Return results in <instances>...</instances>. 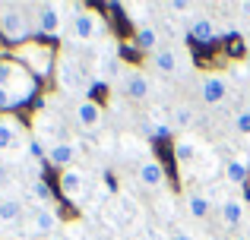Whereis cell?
<instances>
[{
	"instance_id": "cell-22",
	"label": "cell",
	"mask_w": 250,
	"mask_h": 240,
	"mask_svg": "<svg viewBox=\"0 0 250 240\" xmlns=\"http://www.w3.org/2000/svg\"><path fill=\"white\" fill-rule=\"evenodd\" d=\"M234 129H238L241 136H250V108H244V111L234 114Z\"/></svg>"
},
{
	"instance_id": "cell-29",
	"label": "cell",
	"mask_w": 250,
	"mask_h": 240,
	"mask_svg": "<svg viewBox=\"0 0 250 240\" xmlns=\"http://www.w3.org/2000/svg\"><path fill=\"white\" fill-rule=\"evenodd\" d=\"M244 10H247V13H250V3H244Z\"/></svg>"
},
{
	"instance_id": "cell-5",
	"label": "cell",
	"mask_w": 250,
	"mask_h": 240,
	"mask_svg": "<svg viewBox=\"0 0 250 240\" xmlns=\"http://www.w3.org/2000/svg\"><path fill=\"white\" fill-rule=\"evenodd\" d=\"M76 155H80V146L70 142V139H57L54 146L48 148V161H51V165H57V167H63V171L76 161Z\"/></svg>"
},
{
	"instance_id": "cell-30",
	"label": "cell",
	"mask_w": 250,
	"mask_h": 240,
	"mask_svg": "<svg viewBox=\"0 0 250 240\" xmlns=\"http://www.w3.org/2000/svg\"><path fill=\"white\" fill-rule=\"evenodd\" d=\"M209 240H219V237H209Z\"/></svg>"
},
{
	"instance_id": "cell-21",
	"label": "cell",
	"mask_w": 250,
	"mask_h": 240,
	"mask_svg": "<svg viewBox=\"0 0 250 240\" xmlns=\"http://www.w3.org/2000/svg\"><path fill=\"white\" fill-rule=\"evenodd\" d=\"M174 158L184 161V165H187V161H193L196 158V142L193 139H177L174 142Z\"/></svg>"
},
{
	"instance_id": "cell-16",
	"label": "cell",
	"mask_w": 250,
	"mask_h": 240,
	"mask_svg": "<svg viewBox=\"0 0 250 240\" xmlns=\"http://www.w3.org/2000/svg\"><path fill=\"white\" fill-rule=\"evenodd\" d=\"M152 67L159 70V73H165V76H171V73H177V54L171 48H159L152 54Z\"/></svg>"
},
{
	"instance_id": "cell-8",
	"label": "cell",
	"mask_w": 250,
	"mask_h": 240,
	"mask_svg": "<svg viewBox=\"0 0 250 240\" xmlns=\"http://www.w3.org/2000/svg\"><path fill=\"white\" fill-rule=\"evenodd\" d=\"M38 32L42 35H57L61 32V6L57 3L38 6Z\"/></svg>"
},
{
	"instance_id": "cell-2",
	"label": "cell",
	"mask_w": 250,
	"mask_h": 240,
	"mask_svg": "<svg viewBox=\"0 0 250 240\" xmlns=\"http://www.w3.org/2000/svg\"><path fill=\"white\" fill-rule=\"evenodd\" d=\"M121 86H124V95L130 101H146L149 92H152V82H149V76L143 70H127L121 76Z\"/></svg>"
},
{
	"instance_id": "cell-12",
	"label": "cell",
	"mask_w": 250,
	"mask_h": 240,
	"mask_svg": "<svg viewBox=\"0 0 250 240\" xmlns=\"http://www.w3.org/2000/svg\"><path fill=\"white\" fill-rule=\"evenodd\" d=\"M244 218H247V205L241 203L238 196H231V199H225V203H222V222H225L228 228H238Z\"/></svg>"
},
{
	"instance_id": "cell-28",
	"label": "cell",
	"mask_w": 250,
	"mask_h": 240,
	"mask_svg": "<svg viewBox=\"0 0 250 240\" xmlns=\"http://www.w3.org/2000/svg\"><path fill=\"white\" fill-rule=\"evenodd\" d=\"M149 240H162V237H159V234H152V237H149Z\"/></svg>"
},
{
	"instance_id": "cell-15",
	"label": "cell",
	"mask_w": 250,
	"mask_h": 240,
	"mask_svg": "<svg viewBox=\"0 0 250 240\" xmlns=\"http://www.w3.org/2000/svg\"><path fill=\"white\" fill-rule=\"evenodd\" d=\"M22 218V203L16 196H0V224H13Z\"/></svg>"
},
{
	"instance_id": "cell-27",
	"label": "cell",
	"mask_w": 250,
	"mask_h": 240,
	"mask_svg": "<svg viewBox=\"0 0 250 240\" xmlns=\"http://www.w3.org/2000/svg\"><path fill=\"white\" fill-rule=\"evenodd\" d=\"M234 240H250V237H247V234H241V237H234Z\"/></svg>"
},
{
	"instance_id": "cell-10",
	"label": "cell",
	"mask_w": 250,
	"mask_h": 240,
	"mask_svg": "<svg viewBox=\"0 0 250 240\" xmlns=\"http://www.w3.org/2000/svg\"><path fill=\"white\" fill-rule=\"evenodd\" d=\"M73 117H76V123H80L83 129H92V127H98L102 123V108L95 105V101H80L76 105V111H73Z\"/></svg>"
},
{
	"instance_id": "cell-6",
	"label": "cell",
	"mask_w": 250,
	"mask_h": 240,
	"mask_svg": "<svg viewBox=\"0 0 250 240\" xmlns=\"http://www.w3.org/2000/svg\"><path fill=\"white\" fill-rule=\"evenodd\" d=\"M83 190H85V174L80 167H67V171L61 174V193L67 199H80Z\"/></svg>"
},
{
	"instance_id": "cell-31",
	"label": "cell",
	"mask_w": 250,
	"mask_h": 240,
	"mask_svg": "<svg viewBox=\"0 0 250 240\" xmlns=\"http://www.w3.org/2000/svg\"><path fill=\"white\" fill-rule=\"evenodd\" d=\"M247 237H250V234H247Z\"/></svg>"
},
{
	"instance_id": "cell-19",
	"label": "cell",
	"mask_w": 250,
	"mask_h": 240,
	"mask_svg": "<svg viewBox=\"0 0 250 240\" xmlns=\"http://www.w3.org/2000/svg\"><path fill=\"white\" fill-rule=\"evenodd\" d=\"M32 228L38 231V234H51V231L57 228V215L51 209H38L35 212V222H32Z\"/></svg>"
},
{
	"instance_id": "cell-18",
	"label": "cell",
	"mask_w": 250,
	"mask_h": 240,
	"mask_svg": "<svg viewBox=\"0 0 250 240\" xmlns=\"http://www.w3.org/2000/svg\"><path fill=\"white\" fill-rule=\"evenodd\" d=\"M247 174H250V167H247V161H241V158H234V161H228V165H225V180H228V184H234V186L244 184Z\"/></svg>"
},
{
	"instance_id": "cell-1",
	"label": "cell",
	"mask_w": 250,
	"mask_h": 240,
	"mask_svg": "<svg viewBox=\"0 0 250 240\" xmlns=\"http://www.w3.org/2000/svg\"><path fill=\"white\" fill-rule=\"evenodd\" d=\"M0 35H3L10 44L29 41V35H32L29 16H25L19 6H6V10H0Z\"/></svg>"
},
{
	"instance_id": "cell-23",
	"label": "cell",
	"mask_w": 250,
	"mask_h": 240,
	"mask_svg": "<svg viewBox=\"0 0 250 240\" xmlns=\"http://www.w3.org/2000/svg\"><path fill=\"white\" fill-rule=\"evenodd\" d=\"M32 196H35L38 203H51V186L44 184V180H35V184H32Z\"/></svg>"
},
{
	"instance_id": "cell-7",
	"label": "cell",
	"mask_w": 250,
	"mask_h": 240,
	"mask_svg": "<svg viewBox=\"0 0 250 240\" xmlns=\"http://www.w3.org/2000/svg\"><path fill=\"white\" fill-rule=\"evenodd\" d=\"M200 95H203V101H206V105H219V101L228 95V82L222 79V76H203Z\"/></svg>"
},
{
	"instance_id": "cell-3",
	"label": "cell",
	"mask_w": 250,
	"mask_h": 240,
	"mask_svg": "<svg viewBox=\"0 0 250 240\" xmlns=\"http://www.w3.org/2000/svg\"><path fill=\"white\" fill-rule=\"evenodd\" d=\"M102 32H104V22L92 10H80L73 16V38H80V41H92V38H98Z\"/></svg>"
},
{
	"instance_id": "cell-9",
	"label": "cell",
	"mask_w": 250,
	"mask_h": 240,
	"mask_svg": "<svg viewBox=\"0 0 250 240\" xmlns=\"http://www.w3.org/2000/svg\"><path fill=\"white\" fill-rule=\"evenodd\" d=\"M22 142V127L13 117H0V152H10Z\"/></svg>"
},
{
	"instance_id": "cell-13",
	"label": "cell",
	"mask_w": 250,
	"mask_h": 240,
	"mask_svg": "<svg viewBox=\"0 0 250 240\" xmlns=\"http://www.w3.org/2000/svg\"><path fill=\"white\" fill-rule=\"evenodd\" d=\"M140 184L143 186H162L165 184V167L159 165V161H143L140 165Z\"/></svg>"
},
{
	"instance_id": "cell-11",
	"label": "cell",
	"mask_w": 250,
	"mask_h": 240,
	"mask_svg": "<svg viewBox=\"0 0 250 240\" xmlns=\"http://www.w3.org/2000/svg\"><path fill=\"white\" fill-rule=\"evenodd\" d=\"M190 38L200 44H212L215 41V22L212 16H193V22H190Z\"/></svg>"
},
{
	"instance_id": "cell-20",
	"label": "cell",
	"mask_w": 250,
	"mask_h": 240,
	"mask_svg": "<svg viewBox=\"0 0 250 240\" xmlns=\"http://www.w3.org/2000/svg\"><path fill=\"white\" fill-rule=\"evenodd\" d=\"M19 76H22V70H19L13 60H0V89H10Z\"/></svg>"
},
{
	"instance_id": "cell-26",
	"label": "cell",
	"mask_w": 250,
	"mask_h": 240,
	"mask_svg": "<svg viewBox=\"0 0 250 240\" xmlns=\"http://www.w3.org/2000/svg\"><path fill=\"white\" fill-rule=\"evenodd\" d=\"M171 240H193V237H190V234H187V231H177V234H174V237H171Z\"/></svg>"
},
{
	"instance_id": "cell-4",
	"label": "cell",
	"mask_w": 250,
	"mask_h": 240,
	"mask_svg": "<svg viewBox=\"0 0 250 240\" xmlns=\"http://www.w3.org/2000/svg\"><path fill=\"white\" fill-rule=\"evenodd\" d=\"M57 76H61V86L67 89V92H85V89H89V82H85V73L80 70V63H70L67 57L61 60Z\"/></svg>"
},
{
	"instance_id": "cell-25",
	"label": "cell",
	"mask_w": 250,
	"mask_h": 240,
	"mask_svg": "<svg viewBox=\"0 0 250 240\" xmlns=\"http://www.w3.org/2000/svg\"><path fill=\"white\" fill-rule=\"evenodd\" d=\"M29 155H35V158H42V155H44V158H48V152L38 146V139H32V142H29Z\"/></svg>"
},
{
	"instance_id": "cell-14",
	"label": "cell",
	"mask_w": 250,
	"mask_h": 240,
	"mask_svg": "<svg viewBox=\"0 0 250 240\" xmlns=\"http://www.w3.org/2000/svg\"><path fill=\"white\" fill-rule=\"evenodd\" d=\"M133 41H136V48H140V51L155 54V51H159V29H152V25H140L136 35H133Z\"/></svg>"
},
{
	"instance_id": "cell-17",
	"label": "cell",
	"mask_w": 250,
	"mask_h": 240,
	"mask_svg": "<svg viewBox=\"0 0 250 240\" xmlns=\"http://www.w3.org/2000/svg\"><path fill=\"white\" fill-rule=\"evenodd\" d=\"M187 212H190V218L203 222V218L209 215V199L203 196V193H187Z\"/></svg>"
},
{
	"instance_id": "cell-24",
	"label": "cell",
	"mask_w": 250,
	"mask_h": 240,
	"mask_svg": "<svg viewBox=\"0 0 250 240\" xmlns=\"http://www.w3.org/2000/svg\"><path fill=\"white\" fill-rule=\"evenodd\" d=\"M190 120H193V111H190V108L187 105H181V108H177V111H174V123H177V127H190Z\"/></svg>"
}]
</instances>
